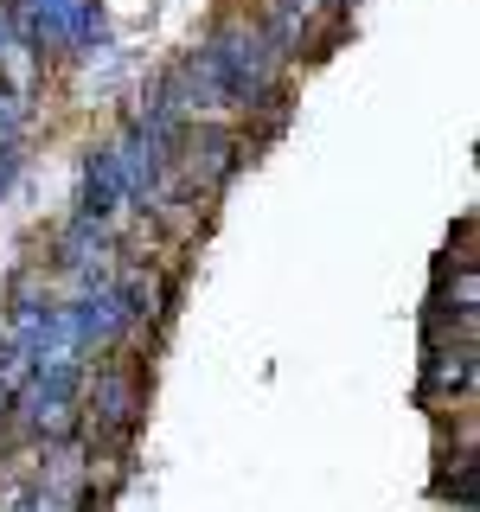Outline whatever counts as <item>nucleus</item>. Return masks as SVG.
Listing matches in <instances>:
<instances>
[{"mask_svg":"<svg viewBox=\"0 0 480 512\" xmlns=\"http://www.w3.org/2000/svg\"><path fill=\"white\" fill-rule=\"evenodd\" d=\"M71 218H90V224H103V231H116V237H122L128 218H141L135 199H128V186H122V167H116V154H109V141H96V148L84 154Z\"/></svg>","mask_w":480,"mask_h":512,"instance_id":"39448f33","label":"nucleus"},{"mask_svg":"<svg viewBox=\"0 0 480 512\" xmlns=\"http://www.w3.org/2000/svg\"><path fill=\"white\" fill-rule=\"evenodd\" d=\"M13 20L45 64H84L109 39V20L96 0H13Z\"/></svg>","mask_w":480,"mask_h":512,"instance_id":"f03ea898","label":"nucleus"},{"mask_svg":"<svg viewBox=\"0 0 480 512\" xmlns=\"http://www.w3.org/2000/svg\"><path fill=\"white\" fill-rule=\"evenodd\" d=\"M90 461H96V442L84 429L45 442V468H39V480H32V493H26V512H84Z\"/></svg>","mask_w":480,"mask_h":512,"instance_id":"7ed1b4c3","label":"nucleus"},{"mask_svg":"<svg viewBox=\"0 0 480 512\" xmlns=\"http://www.w3.org/2000/svg\"><path fill=\"white\" fill-rule=\"evenodd\" d=\"M474 333H423V404H468L480 384Z\"/></svg>","mask_w":480,"mask_h":512,"instance_id":"20e7f679","label":"nucleus"},{"mask_svg":"<svg viewBox=\"0 0 480 512\" xmlns=\"http://www.w3.org/2000/svg\"><path fill=\"white\" fill-rule=\"evenodd\" d=\"M7 436L13 429H7V391H0V448H7Z\"/></svg>","mask_w":480,"mask_h":512,"instance_id":"0eeeda50","label":"nucleus"},{"mask_svg":"<svg viewBox=\"0 0 480 512\" xmlns=\"http://www.w3.org/2000/svg\"><path fill=\"white\" fill-rule=\"evenodd\" d=\"M45 84V58L32 52V39L13 20V0H0V90H13L20 103H32Z\"/></svg>","mask_w":480,"mask_h":512,"instance_id":"423d86ee","label":"nucleus"},{"mask_svg":"<svg viewBox=\"0 0 480 512\" xmlns=\"http://www.w3.org/2000/svg\"><path fill=\"white\" fill-rule=\"evenodd\" d=\"M192 58L205 64V77L218 84V96L231 103L237 122L276 116V109H282L288 58H282V45L269 39L263 20H250V13H231V20H218L199 45H192Z\"/></svg>","mask_w":480,"mask_h":512,"instance_id":"f257e3e1","label":"nucleus"}]
</instances>
